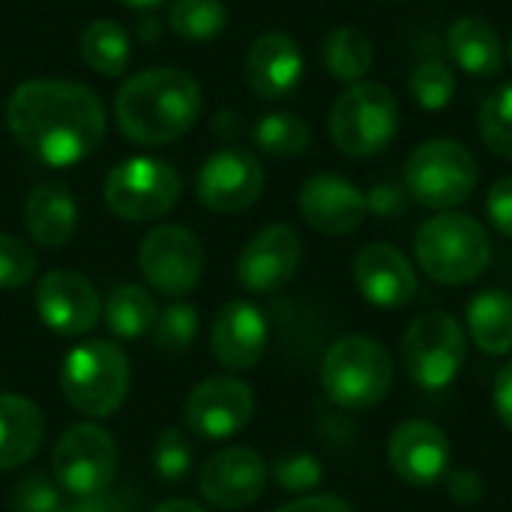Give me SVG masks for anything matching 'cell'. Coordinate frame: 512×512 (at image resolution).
<instances>
[{"instance_id": "1", "label": "cell", "mask_w": 512, "mask_h": 512, "mask_svg": "<svg viewBox=\"0 0 512 512\" xmlns=\"http://www.w3.org/2000/svg\"><path fill=\"white\" fill-rule=\"evenodd\" d=\"M6 126L18 147L36 162L69 168L102 144L105 108L99 96L78 81L33 78L9 93Z\"/></svg>"}, {"instance_id": "2", "label": "cell", "mask_w": 512, "mask_h": 512, "mask_svg": "<svg viewBox=\"0 0 512 512\" xmlns=\"http://www.w3.org/2000/svg\"><path fill=\"white\" fill-rule=\"evenodd\" d=\"M201 114V87L174 66H156L132 75L117 99V129L141 147H159L183 138Z\"/></svg>"}, {"instance_id": "3", "label": "cell", "mask_w": 512, "mask_h": 512, "mask_svg": "<svg viewBox=\"0 0 512 512\" xmlns=\"http://www.w3.org/2000/svg\"><path fill=\"white\" fill-rule=\"evenodd\" d=\"M414 252L429 279L456 288L486 273L492 261V240L474 216L447 210L420 225Z\"/></svg>"}, {"instance_id": "4", "label": "cell", "mask_w": 512, "mask_h": 512, "mask_svg": "<svg viewBox=\"0 0 512 512\" xmlns=\"http://www.w3.org/2000/svg\"><path fill=\"white\" fill-rule=\"evenodd\" d=\"M321 387L339 408H375L393 387V357L372 336H342L324 354Z\"/></svg>"}, {"instance_id": "5", "label": "cell", "mask_w": 512, "mask_h": 512, "mask_svg": "<svg viewBox=\"0 0 512 512\" xmlns=\"http://www.w3.org/2000/svg\"><path fill=\"white\" fill-rule=\"evenodd\" d=\"M60 390L84 417L114 414L129 393V360L123 348L108 339L72 348L60 369Z\"/></svg>"}, {"instance_id": "6", "label": "cell", "mask_w": 512, "mask_h": 512, "mask_svg": "<svg viewBox=\"0 0 512 512\" xmlns=\"http://www.w3.org/2000/svg\"><path fill=\"white\" fill-rule=\"evenodd\" d=\"M477 159L453 138H432L420 144L405 162L408 195L429 210H453L477 189Z\"/></svg>"}, {"instance_id": "7", "label": "cell", "mask_w": 512, "mask_h": 512, "mask_svg": "<svg viewBox=\"0 0 512 512\" xmlns=\"http://www.w3.org/2000/svg\"><path fill=\"white\" fill-rule=\"evenodd\" d=\"M399 129V105L387 84L357 81L330 111V138L345 156H375L390 147Z\"/></svg>"}, {"instance_id": "8", "label": "cell", "mask_w": 512, "mask_h": 512, "mask_svg": "<svg viewBox=\"0 0 512 512\" xmlns=\"http://www.w3.org/2000/svg\"><path fill=\"white\" fill-rule=\"evenodd\" d=\"M468 360V339L450 312L420 315L402 339V369L423 390L450 387Z\"/></svg>"}, {"instance_id": "9", "label": "cell", "mask_w": 512, "mask_h": 512, "mask_svg": "<svg viewBox=\"0 0 512 512\" xmlns=\"http://www.w3.org/2000/svg\"><path fill=\"white\" fill-rule=\"evenodd\" d=\"M180 174L150 156H132L114 165L105 177V204L126 222H150L165 216L180 198Z\"/></svg>"}, {"instance_id": "10", "label": "cell", "mask_w": 512, "mask_h": 512, "mask_svg": "<svg viewBox=\"0 0 512 512\" xmlns=\"http://www.w3.org/2000/svg\"><path fill=\"white\" fill-rule=\"evenodd\" d=\"M51 471L72 498L102 495L117 474V444L102 426L78 423L60 435L51 453Z\"/></svg>"}, {"instance_id": "11", "label": "cell", "mask_w": 512, "mask_h": 512, "mask_svg": "<svg viewBox=\"0 0 512 512\" xmlns=\"http://www.w3.org/2000/svg\"><path fill=\"white\" fill-rule=\"evenodd\" d=\"M138 267L162 297H186L204 273L201 240L183 225H159L141 240Z\"/></svg>"}, {"instance_id": "12", "label": "cell", "mask_w": 512, "mask_h": 512, "mask_svg": "<svg viewBox=\"0 0 512 512\" xmlns=\"http://www.w3.org/2000/svg\"><path fill=\"white\" fill-rule=\"evenodd\" d=\"M261 189H264V168L243 147H222L210 153L195 180L198 201L213 213L249 210L258 201Z\"/></svg>"}, {"instance_id": "13", "label": "cell", "mask_w": 512, "mask_h": 512, "mask_svg": "<svg viewBox=\"0 0 512 512\" xmlns=\"http://www.w3.org/2000/svg\"><path fill=\"white\" fill-rule=\"evenodd\" d=\"M255 414L252 387L240 378H207L201 381L183 408V420L192 435L204 441H225L240 435Z\"/></svg>"}, {"instance_id": "14", "label": "cell", "mask_w": 512, "mask_h": 512, "mask_svg": "<svg viewBox=\"0 0 512 512\" xmlns=\"http://www.w3.org/2000/svg\"><path fill=\"white\" fill-rule=\"evenodd\" d=\"M303 258V240L291 225L261 228L237 258V282L249 294H276L282 291Z\"/></svg>"}, {"instance_id": "15", "label": "cell", "mask_w": 512, "mask_h": 512, "mask_svg": "<svg viewBox=\"0 0 512 512\" xmlns=\"http://www.w3.org/2000/svg\"><path fill=\"white\" fill-rule=\"evenodd\" d=\"M387 459L402 483L432 489L450 471V441L444 429L429 420H405L390 435Z\"/></svg>"}, {"instance_id": "16", "label": "cell", "mask_w": 512, "mask_h": 512, "mask_svg": "<svg viewBox=\"0 0 512 512\" xmlns=\"http://www.w3.org/2000/svg\"><path fill=\"white\" fill-rule=\"evenodd\" d=\"M198 489L219 510L252 507L267 489V465L249 447H228L207 459L198 474Z\"/></svg>"}, {"instance_id": "17", "label": "cell", "mask_w": 512, "mask_h": 512, "mask_svg": "<svg viewBox=\"0 0 512 512\" xmlns=\"http://www.w3.org/2000/svg\"><path fill=\"white\" fill-rule=\"evenodd\" d=\"M36 312L60 336H84L99 321L96 288L72 270H51L36 285Z\"/></svg>"}, {"instance_id": "18", "label": "cell", "mask_w": 512, "mask_h": 512, "mask_svg": "<svg viewBox=\"0 0 512 512\" xmlns=\"http://www.w3.org/2000/svg\"><path fill=\"white\" fill-rule=\"evenodd\" d=\"M300 213L303 219L330 237L351 234L366 219V195L339 174H315L300 189Z\"/></svg>"}, {"instance_id": "19", "label": "cell", "mask_w": 512, "mask_h": 512, "mask_svg": "<svg viewBox=\"0 0 512 512\" xmlns=\"http://www.w3.org/2000/svg\"><path fill=\"white\" fill-rule=\"evenodd\" d=\"M354 282L360 294L381 309H402L417 297L414 264L390 243H369L357 252Z\"/></svg>"}, {"instance_id": "20", "label": "cell", "mask_w": 512, "mask_h": 512, "mask_svg": "<svg viewBox=\"0 0 512 512\" xmlns=\"http://www.w3.org/2000/svg\"><path fill=\"white\" fill-rule=\"evenodd\" d=\"M210 342L228 372H249L267 351V318L255 303L231 300L216 312Z\"/></svg>"}, {"instance_id": "21", "label": "cell", "mask_w": 512, "mask_h": 512, "mask_svg": "<svg viewBox=\"0 0 512 512\" xmlns=\"http://www.w3.org/2000/svg\"><path fill=\"white\" fill-rule=\"evenodd\" d=\"M246 81L261 99H285L303 81V51L294 36L261 33L246 54Z\"/></svg>"}, {"instance_id": "22", "label": "cell", "mask_w": 512, "mask_h": 512, "mask_svg": "<svg viewBox=\"0 0 512 512\" xmlns=\"http://www.w3.org/2000/svg\"><path fill=\"white\" fill-rule=\"evenodd\" d=\"M24 225L39 246H66L78 225L75 195L63 180H45L30 189L24 201Z\"/></svg>"}, {"instance_id": "23", "label": "cell", "mask_w": 512, "mask_h": 512, "mask_svg": "<svg viewBox=\"0 0 512 512\" xmlns=\"http://www.w3.org/2000/svg\"><path fill=\"white\" fill-rule=\"evenodd\" d=\"M45 438L42 411L21 396L0 393V471L27 465Z\"/></svg>"}, {"instance_id": "24", "label": "cell", "mask_w": 512, "mask_h": 512, "mask_svg": "<svg viewBox=\"0 0 512 512\" xmlns=\"http://www.w3.org/2000/svg\"><path fill=\"white\" fill-rule=\"evenodd\" d=\"M447 51L459 69L477 78H492L504 69V42L498 30L480 15H468L450 24Z\"/></svg>"}, {"instance_id": "25", "label": "cell", "mask_w": 512, "mask_h": 512, "mask_svg": "<svg viewBox=\"0 0 512 512\" xmlns=\"http://www.w3.org/2000/svg\"><path fill=\"white\" fill-rule=\"evenodd\" d=\"M465 318H468V333L471 342L492 357L510 354L512 351V294L492 288V291H480L468 306H465Z\"/></svg>"}, {"instance_id": "26", "label": "cell", "mask_w": 512, "mask_h": 512, "mask_svg": "<svg viewBox=\"0 0 512 512\" xmlns=\"http://www.w3.org/2000/svg\"><path fill=\"white\" fill-rule=\"evenodd\" d=\"M78 48H81L84 63L105 78H117L129 66V36L111 18L90 21L81 33Z\"/></svg>"}, {"instance_id": "27", "label": "cell", "mask_w": 512, "mask_h": 512, "mask_svg": "<svg viewBox=\"0 0 512 512\" xmlns=\"http://www.w3.org/2000/svg\"><path fill=\"white\" fill-rule=\"evenodd\" d=\"M321 57H324V66L333 78L357 84L372 69L375 51H372V42L366 39V33H360L357 27H336L324 39Z\"/></svg>"}, {"instance_id": "28", "label": "cell", "mask_w": 512, "mask_h": 512, "mask_svg": "<svg viewBox=\"0 0 512 512\" xmlns=\"http://www.w3.org/2000/svg\"><path fill=\"white\" fill-rule=\"evenodd\" d=\"M156 303L138 285H120L111 291L105 303V324L120 339H138L153 330L156 324Z\"/></svg>"}, {"instance_id": "29", "label": "cell", "mask_w": 512, "mask_h": 512, "mask_svg": "<svg viewBox=\"0 0 512 512\" xmlns=\"http://www.w3.org/2000/svg\"><path fill=\"white\" fill-rule=\"evenodd\" d=\"M168 24L186 42H213L228 27V6L222 0H174Z\"/></svg>"}, {"instance_id": "30", "label": "cell", "mask_w": 512, "mask_h": 512, "mask_svg": "<svg viewBox=\"0 0 512 512\" xmlns=\"http://www.w3.org/2000/svg\"><path fill=\"white\" fill-rule=\"evenodd\" d=\"M309 141H312V129L294 111H273L255 123V144L270 156L279 159L300 156L309 147Z\"/></svg>"}, {"instance_id": "31", "label": "cell", "mask_w": 512, "mask_h": 512, "mask_svg": "<svg viewBox=\"0 0 512 512\" xmlns=\"http://www.w3.org/2000/svg\"><path fill=\"white\" fill-rule=\"evenodd\" d=\"M411 96L426 111H441L456 96V75L444 60H423L411 72Z\"/></svg>"}, {"instance_id": "32", "label": "cell", "mask_w": 512, "mask_h": 512, "mask_svg": "<svg viewBox=\"0 0 512 512\" xmlns=\"http://www.w3.org/2000/svg\"><path fill=\"white\" fill-rule=\"evenodd\" d=\"M480 135L486 147L504 159H512V84L498 87L480 111Z\"/></svg>"}, {"instance_id": "33", "label": "cell", "mask_w": 512, "mask_h": 512, "mask_svg": "<svg viewBox=\"0 0 512 512\" xmlns=\"http://www.w3.org/2000/svg\"><path fill=\"white\" fill-rule=\"evenodd\" d=\"M198 336V309L189 303H174L168 309H162L156 315L153 324V342L159 351L168 354H180L192 345V339Z\"/></svg>"}, {"instance_id": "34", "label": "cell", "mask_w": 512, "mask_h": 512, "mask_svg": "<svg viewBox=\"0 0 512 512\" xmlns=\"http://www.w3.org/2000/svg\"><path fill=\"white\" fill-rule=\"evenodd\" d=\"M192 459H195L192 441L180 429H165L153 444V471L165 483L186 480V474L192 471Z\"/></svg>"}, {"instance_id": "35", "label": "cell", "mask_w": 512, "mask_h": 512, "mask_svg": "<svg viewBox=\"0 0 512 512\" xmlns=\"http://www.w3.org/2000/svg\"><path fill=\"white\" fill-rule=\"evenodd\" d=\"M36 264H39L36 252L24 240L12 234H0V288L3 291L24 288L33 279Z\"/></svg>"}, {"instance_id": "36", "label": "cell", "mask_w": 512, "mask_h": 512, "mask_svg": "<svg viewBox=\"0 0 512 512\" xmlns=\"http://www.w3.org/2000/svg\"><path fill=\"white\" fill-rule=\"evenodd\" d=\"M273 477L279 483V489L291 492V495H306L312 489L321 486L324 480V468L315 456L309 453H294V456H285L276 462L273 468Z\"/></svg>"}, {"instance_id": "37", "label": "cell", "mask_w": 512, "mask_h": 512, "mask_svg": "<svg viewBox=\"0 0 512 512\" xmlns=\"http://www.w3.org/2000/svg\"><path fill=\"white\" fill-rule=\"evenodd\" d=\"M9 504L12 512H54L63 501L54 480H48L45 474H30L12 489Z\"/></svg>"}, {"instance_id": "38", "label": "cell", "mask_w": 512, "mask_h": 512, "mask_svg": "<svg viewBox=\"0 0 512 512\" xmlns=\"http://www.w3.org/2000/svg\"><path fill=\"white\" fill-rule=\"evenodd\" d=\"M486 213L489 222L495 225V231H501L504 237L512 240V177L498 180L489 195H486Z\"/></svg>"}, {"instance_id": "39", "label": "cell", "mask_w": 512, "mask_h": 512, "mask_svg": "<svg viewBox=\"0 0 512 512\" xmlns=\"http://www.w3.org/2000/svg\"><path fill=\"white\" fill-rule=\"evenodd\" d=\"M447 495L462 504V507H474L483 501L486 495V486H483V477L471 468H459V471H447Z\"/></svg>"}, {"instance_id": "40", "label": "cell", "mask_w": 512, "mask_h": 512, "mask_svg": "<svg viewBox=\"0 0 512 512\" xmlns=\"http://www.w3.org/2000/svg\"><path fill=\"white\" fill-rule=\"evenodd\" d=\"M366 210H372L381 219L390 216H402L408 210V189L396 186V183H378L369 195H366Z\"/></svg>"}, {"instance_id": "41", "label": "cell", "mask_w": 512, "mask_h": 512, "mask_svg": "<svg viewBox=\"0 0 512 512\" xmlns=\"http://www.w3.org/2000/svg\"><path fill=\"white\" fill-rule=\"evenodd\" d=\"M54 512H135V498L129 492H120V495L102 492L90 498H72Z\"/></svg>"}, {"instance_id": "42", "label": "cell", "mask_w": 512, "mask_h": 512, "mask_svg": "<svg viewBox=\"0 0 512 512\" xmlns=\"http://www.w3.org/2000/svg\"><path fill=\"white\" fill-rule=\"evenodd\" d=\"M276 512H354L351 504H345L342 498L336 495H306V498H297L285 507H279Z\"/></svg>"}, {"instance_id": "43", "label": "cell", "mask_w": 512, "mask_h": 512, "mask_svg": "<svg viewBox=\"0 0 512 512\" xmlns=\"http://www.w3.org/2000/svg\"><path fill=\"white\" fill-rule=\"evenodd\" d=\"M492 402H495V411H498L501 423L512 432V360L498 372V378H495Z\"/></svg>"}, {"instance_id": "44", "label": "cell", "mask_w": 512, "mask_h": 512, "mask_svg": "<svg viewBox=\"0 0 512 512\" xmlns=\"http://www.w3.org/2000/svg\"><path fill=\"white\" fill-rule=\"evenodd\" d=\"M153 512H207L204 507L192 504V501H165L159 507H153Z\"/></svg>"}, {"instance_id": "45", "label": "cell", "mask_w": 512, "mask_h": 512, "mask_svg": "<svg viewBox=\"0 0 512 512\" xmlns=\"http://www.w3.org/2000/svg\"><path fill=\"white\" fill-rule=\"evenodd\" d=\"M117 3H123V6H129V9H153V6H159V3H165V0H117Z\"/></svg>"}, {"instance_id": "46", "label": "cell", "mask_w": 512, "mask_h": 512, "mask_svg": "<svg viewBox=\"0 0 512 512\" xmlns=\"http://www.w3.org/2000/svg\"><path fill=\"white\" fill-rule=\"evenodd\" d=\"M510 60H512V36H510Z\"/></svg>"}, {"instance_id": "47", "label": "cell", "mask_w": 512, "mask_h": 512, "mask_svg": "<svg viewBox=\"0 0 512 512\" xmlns=\"http://www.w3.org/2000/svg\"><path fill=\"white\" fill-rule=\"evenodd\" d=\"M387 3H399V0H387Z\"/></svg>"}]
</instances>
